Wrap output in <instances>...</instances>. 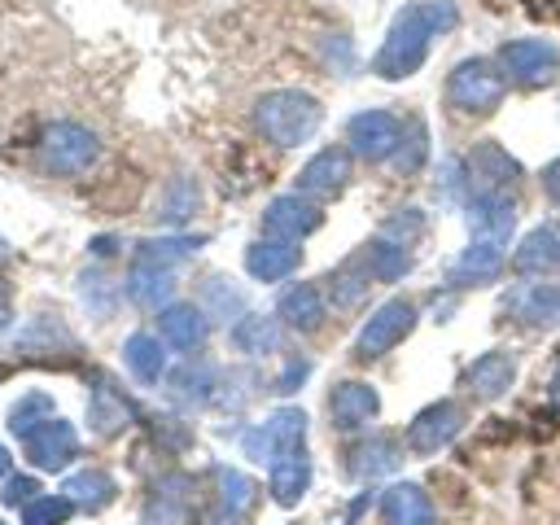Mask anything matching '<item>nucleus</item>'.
Instances as JSON below:
<instances>
[{"instance_id": "nucleus-1", "label": "nucleus", "mask_w": 560, "mask_h": 525, "mask_svg": "<svg viewBox=\"0 0 560 525\" xmlns=\"http://www.w3.org/2000/svg\"><path fill=\"white\" fill-rule=\"evenodd\" d=\"M455 22H459V13H455L451 0H416V4H407V9L389 22L385 44H381L376 57H372V70H376L381 79H407V74H416V70L424 66L433 39H438L442 31H451Z\"/></svg>"}, {"instance_id": "nucleus-2", "label": "nucleus", "mask_w": 560, "mask_h": 525, "mask_svg": "<svg viewBox=\"0 0 560 525\" xmlns=\"http://www.w3.org/2000/svg\"><path fill=\"white\" fill-rule=\"evenodd\" d=\"M324 122V105L302 92V88H280V92H267L258 96L254 105V127L262 140H271L276 149H298L306 144Z\"/></svg>"}, {"instance_id": "nucleus-3", "label": "nucleus", "mask_w": 560, "mask_h": 525, "mask_svg": "<svg viewBox=\"0 0 560 525\" xmlns=\"http://www.w3.org/2000/svg\"><path fill=\"white\" fill-rule=\"evenodd\" d=\"M508 96V74L499 57H464L446 74V101L459 114H494Z\"/></svg>"}, {"instance_id": "nucleus-4", "label": "nucleus", "mask_w": 560, "mask_h": 525, "mask_svg": "<svg viewBox=\"0 0 560 525\" xmlns=\"http://www.w3.org/2000/svg\"><path fill=\"white\" fill-rule=\"evenodd\" d=\"M494 57H499L508 83H516V88L538 92V88H551L560 79V48L551 39H542V35L508 39V44H499Z\"/></svg>"}, {"instance_id": "nucleus-5", "label": "nucleus", "mask_w": 560, "mask_h": 525, "mask_svg": "<svg viewBox=\"0 0 560 525\" xmlns=\"http://www.w3.org/2000/svg\"><path fill=\"white\" fill-rule=\"evenodd\" d=\"M101 158V144L88 127L79 122H57L44 131V144H39V162L44 171L52 175H83L92 162Z\"/></svg>"}, {"instance_id": "nucleus-6", "label": "nucleus", "mask_w": 560, "mask_h": 525, "mask_svg": "<svg viewBox=\"0 0 560 525\" xmlns=\"http://www.w3.org/2000/svg\"><path fill=\"white\" fill-rule=\"evenodd\" d=\"M411 328H416V302H411V298H389V302L376 306V311L368 315V324L359 328L354 354H359V359H381V354H389Z\"/></svg>"}, {"instance_id": "nucleus-7", "label": "nucleus", "mask_w": 560, "mask_h": 525, "mask_svg": "<svg viewBox=\"0 0 560 525\" xmlns=\"http://www.w3.org/2000/svg\"><path fill=\"white\" fill-rule=\"evenodd\" d=\"M503 311L525 324V328H560V280L556 276H534L508 289Z\"/></svg>"}, {"instance_id": "nucleus-8", "label": "nucleus", "mask_w": 560, "mask_h": 525, "mask_svg": "<svg viewBox=\"0 0 560 525\" xmlns=\"http://www.w3.org/2000/svg\"><path fill=\"white\" fill-rule=\"evenodd\" d=\"M464 407L455 398H442V402H429L424 411H416V420L407 424V451L416 455H433L442 446H451L464 429Z\"/></svg>"}, {"instance_id": "nucleus-9", "label": "nucleus", "mask_w": 560, "mask_h": 525, "mask_svg": "<svg viewBox=\"0 0 560 525\" xmlns=\"http://www.w3.org/2000/svg\"><path fill=\"white\" fill-rule=\"evenodd\" d=\"M346 140H350V153H359L368 162H381V158H394L398 153L402 122L389 109H359L346 122Z\"/></svg>"}, {"instance_id": "nucleus-10", "label": "nucleus", "mask_w": 560, "mask_h": 525, "mask_svg": "<svg viewBox=\"0 0 560 525\" xmlns=\"http://www.w3.org/2000/svg\"><path fill=\"white\" fill-rule=\"evenodd\" d=\"M293 446H306V411H298V407L276 411L271 420H262V424L249 429V438H245V451H249L254 459H276V455H284V451H293Z\"/></svg>"}, {"instance_id": "nucleus-11", "label": "nucleus", "mask_w": 560, "mask_h": 525, "mask_svg": "<svg viewBox=\"0 0 560 525\" xmlns=\"http://www.w3.org/2000/svg\"><path fill=\"white\" fill-rule=\"evenodd\" d=\"M508 262H512L516 276H556L560 271V223L529 228Z\"/></svg>"}, {"instance_id": "nucleus-12", "label": "nucleus", "mask_w": 560, "mask_h": 525, "mask_svg": "<svg viewBox=\"0 0 560 525\" xmlns=\"http://www.w3.org/2000/svg\"><path fill=\"white\" fill-rule=\"evenodd\" d=\"M464 171H468V184L477 192H499V188H512L521 179V162L503 144H494V140H481L468 153V166Z\"/></svg>"}, {"instance_id": "nucleus-13", "label": "nucleus", "mask_w": 560, "mask_h": 525, "mask_svg": "<svg viewBox=\"0 0 560 525\" xmlns=\"http://www.w3.org/2000/svg\"><path fill=\"white\" fill-rule=\"evenodd\" d=\"M262 228H267V236L302 241V236H311L319 228V210H315V201L306 192H284L262 210Z\"/></svg>"}, {"instance_id": "nucleus-14", "label": "nucleus", "mask_w": 560, "mask_h": 525, "mask_svg": "<svg viewBox=\"0 0 560 525\" xmlns=\"http://www.w3.org/2000/svg\"><path fill=\"white\" fill-rule=\"evenodd\" d=\"M464 385H468V394L481 398V402L503 398V394L516 385V354H512V350H486V354H477V359L468 363V372H464Z\"/></svg>"}, {"instance_id": "nucleus-15", "label": "nucleus", "mask_w": 560, "mask_h": 525, "mask_svg": "<svg viewBox=\"0 0 560 525\" xmlns=\"http://www.w3.org/2000/svg\"><path fill=\"white\" fill-rule=\"evenodd\" d=\"M350 184V153L346 149H319L302 171H298V192L324 201V197H337L341 188Z\"/></svg>"}, {"instance_id": "nucleus-16", "label": "nucleus", "mask_w": 560, "mask_h": 525, "mask_svg": "<svg viewBox=\"0 0 560 525\" xmlns=\"http://www.w3.org/2000/svg\"><path fill=\"white\" fill-rule=\"evenodd\" d=\"M503 267H508V241L472 236L451 267V284H490Z\"/></svg>"}, {"instance_id": "nucleus-17", "label": "nucleus", "mask_w": 560, "mask_h": 525, "mask_svg": "<svg viewBox=\"0 0 560 525\" xmlns=\"http://www.w3.org/2000/svg\"><path fill=\"white\" fill-rule=\"evenodd\" d=\"M381 411V394L368 381H337L328 394V416L337 429H363Z\"/></svg>"}, {"instance_id": "nucleus-18", "label": "nucleus", "mask_w": 560, "mask_h": 525, "mask_svg": "<svg viewBox=\"0 0 560 525\" xmlns=\"http://www.w3.org/2000/svg\"><path fill=\"white\" fill-rule=\"evenodd\" d=\"M468 228H472V236L508 241L512 228H516V197L508 188H499V192H472V201H468Z\"/></svg>"}, {"instance_id": "nucleus-19", "label": "nucleus", "mask_w": 560, "mask_h": 525, "mask_svg": "<svg viewBox=\"0 0 560 525\" xmlns=\"http://www.w3.org/2000/svg\"><path fill=\"white\" fill-rule=\"evenodd\" d=\"M26 451H31V464L39 468H66L79 455V438L70 420H44L39 429L26 433Z\"/></svg>"}, {"instance_id": "nucleus-20", "label": "nucleus", "mask_w": 560, "mask_h": 525, "mask_svg": "<svg viewBox=\"0 0 560 525\" xmlns=\"http://www.w3.org/2000/svg\"><path fill=\"white\" fill-rule=\"evenodd\" d=\"M381 521L385 525H438L433 499L416 481H398L381 494Z\"/></svg>"}, {"instance_id": "nucleus-21", "label": "nucleus", "mask_w": 560, "mask_h": 525, "mask_svg": "<svg viewBox=\"0 0 560 525\" xmlns=\"http://www.w3.org/2000/svg\"><path fill=\"white\" fill-rule=\"evenodd\" d=\"M302 267V249L293 245V241H280V236H267V241H254L249 249H245V271L254 276V280H284V276H293Z\"/></svg>"}, {"instance_id": "nucleus-22", "label": "nucleus", "mask_w": 560, "mask_h": 525, "mask_svg": "<svg viewBox=\"0 0 560 525\" xmlns=\"http://www.w3.org/2000/svg\"><path fill=\"white\" fill-rule=\"evenodd\" d=\"M398 459H402V455H398V442H394L389 433H372V438H363V442L350 446V455H346V472L359 477V481H372V477L394 472Z\"/></svg>"}, {"instance_id": "nucleus-23", "label": "nucleus", "mask_w": 560, "mask_h": 525, "mask_svg": "<svg viewBox=\"0 0 560 525\" xmlns=\"http://www.w3.org/2000/svg\"><path fill=\"white\" fill-rule=\"evenodd\" d=\"M306 486H311V455H306V446H293V451L271 459V499L280 508L302 503Z\"/></svg>"}, {"instance_id": "nucleus-24", "label": "nucleus", "mask_w": 560, "mask_h": 525, "mask_svg": "<svg viewBox=\"0 0 560 525\" xmlns=\"http://www.w3.org/2000/svg\"><path fill=\"white\" fill-rule=\"evenodd\" d=\"M276 315L289 324V328H298V332H315L319 324H324V315H328V306H324V293H319V284H289L284 293H280V302H276Z\"/></svg>"}, {"instance_id": "nucleus-25", "label": "nucleus", "mask_w": 560, "mask_h": 525, "mask_svg": "<svg viewBox=\"0 0 560 525\" xmlns=\"http://www.w3.org/2000/svg\"><path fill=\"white\" fill-rule=\"evenodd\" d=\"M206 311L201 306H188V302H175L158 315V337L171 346V350H197L206 341Z\"/></svg>"}, {"instance_id": "nucleus-26", "label": "nucleus", "mask_w": 560, "mask_h": 525, "mask_svg": "<svg viewBox=\"0 0 560 525\" xmlns=\"http://www.w3.org/2000/svg\"><path fill=\"white\" fill-rule=\"evenodd\" d=\"M354 258H359V267L372 276V284H381V280H398V276L411 271V254H407V245L394 241V236H376V241H368Z\"/></svg>"}, {"instance_id": "nucleus-27", "label": "nucleus", "mask_w": 560, "mask_h": 525, "mask_svg": "<svg viewBox=\"0 0 560 525\" xmlns=\"http://www.w3.org/2000/svg\"><path fill=\"white\" fill-rule=\"evenodd\" d=\"M188 481L184 477H166L149 490L144 499V512H140V525H184L188 516Z\"/></svg>"}, {"instance_id": "nucleus-28", "label": "nucleus", "mask_w": 560, "mask_h": 525, "mask_svg": "<svg viewBox=\"0 0 560 525\" xmlns=\"http://www.w3.org/2000/svg\"><path fill=\"white\" fill-rule=\"evenodd\" d=\"M162 346H166V341H162V337H149V332L127 337L122 359H127V368H131L136 381H144V385L162 381V372H166V350H162Z\"/></svg>"}, {"instance_id": "nucleus-29", "label": "nucleus", "mask_w": 560, "mask_h": 525, "mask_svg": "<svg viewBox=\"0 0 560 525\" xmlns=\"http://www.w3.org/2000/svg\"><path fill=\"white\" fill-rule=\"evenodd\" d=\"M127 293H131L140 306H162V302L175 293L171 267H149V262H136V271H131V280H127Z\"/></svg>"}, {"instance_id": "nucleus-30", "label": "nucleus", "mask_w": 560, "mask_h": 525, "mask_svg": "<svg viewBox=\"0 0 560 525\" xmlns=\"http://www.w3.org/2000/svg\"><path fill=\"white\" fill-rule=\"evenodd\" d=\"M232 341L245 354H271L280 346V328H276L271 315H241L236 328H232Z\"/></svg>"}, {"instance_id": "nucleus-31", "label": "nucleus", "mask_w": 560, "mask_h": 525, "mask_svg": "<svg viewBox=\"0 0 560 525\" xmlns=\"http://www.w3.org/2000/svg\"><path fill=\"white\" fill-rule=\"evenodd\" d=\"M114 477L109 472H101V468H83V472H74L70 481H66V499L70 503H83V508H105L109 499H114Z\"/></svg>"}, {"instance_id": "nucleus-32", "label": "nucleus", "mask_w": 560, "mask_h": 525, "mask_svg": "<svg viewBox=\"0 0 560 525\" xmlns=\"http://www.w3.org/2000/svg\"><path fill=\"white\" fill-rule=\"evenodd\" d=\"M214 499H219V508H223V516H245L249 512V503H254V481L245 477V472H236V468H214Z\"/></svg>"}, {"instance_id": "nucleus-33", "label": "nucleus", "mask_w": 560, "mask_h": 525, "mask_svg": "<svg viewBox=\"0 0 560 525\" xmlns=\"http://www.w3.org/2000/svg\"><path fill=\"white\" fill-rule=\"evenodd\" d=\"M372 289V276L359 267V258H350L341 271H332L328 276V293H332V306H359L363 302V293Z\"/></svg>"}, {"instance_id": "nucleus-34", "label": "nucleus", "mask_w": 560, "mask_h": 525, "mask_svg": "<svg viewBox=\"0 0 560 525\" xmlns=\"http://www.w3.org/2000/svg\"><path fill=\"white\" fill-rule=\"evenodd\" d=\"M88 416H92V429L109 438V433H118V429L127 424V402H122L114 389H96V398H92Z\"/></svg>"}, {"instance_id": "nucleus-35", "label": "nucleus", "mask_w": 560, "mask_h": 525, "mask_svg": "<svg viewBox=\"0 0 560 525\" xmlns=\"http://www.w3.org/2000/svg\"><path fill=\"white\" fill-rule=\"evenodd\" d=\"M70 512H74V503L66 494H35L22 508V525H66Z\"/></svg>"}, {"instance_id": "nucleus-36", "label": "nucleus", "mask_w": 560, "mask_h": 525, "mask_svg": "<svg viewBox=\"0 0 560 525\" xmlns=\"http://www.w3.org/2000/svg\"><path fill=\"white\" fill-rule=\"evenodd\" d=\"M424 153H429V131H424V122L402 127V140H398L394 166H398L402 175H411V171H420V166H424Z\"/></svg>"}, {"instance_id": "nucleus-37", "label": "nucleus", "mask_w": 560, "mask_h": 525, "mask_svg": "<svg viewBox=\"0 0 560 525\" xmlns=\"http://www.w3.org/2000/svg\"><path fill=\"white\" fill-rule=\"evenodd\" d=\"M197 197H201V192H197L192 179H175V184L166 188V197L158 201V214L171 219V223H179V219H188V214L197 210Z\"/></svg>"}, {"instance_id": "nucleus-38", "label": "nucleus", "mask_w": 560, "mask_h": 525, "mask_svg": "<svg viewBox=\"0 0 560 525\" xmlns=\"http://www.w3.org/2000/svg\"><path fill=\"white\" fill-rule=\"evenodd\" d=\"M206 306H210V315H232L236 306H241V293L236 289H228L219 276L206 284Z\"/></svg>"}, {"instance_id": "nucleus-39", "label": "nucleus", "mask_w": 560, "mask_h": 525, "mask_svg": "<svg viewBox=\"0 0 560 525\" xmlns=\"http://www.w3.org/2000/svg\"><path fill=\"white\" fill-rule=\"evenodd\" d=\"M538 179H542V197L560 206V158H551V162L542 166V175H538Z\"/></svg>"}, {"instance_id": "nucleus-40", "label": "nucleus", "mask_w": 560, "mask_h": 525, "mask_svg": "<svg viewBox=\"0 0 560 525\" xmlns=\"http://www.w3.org/2000/svg\"><path fill=\"white\" fill-rule=\"evenodd\" d=\"M302 376H306V359H293V363H289V368L280 372L276 389H284V394H289V389H298V381H302Z\"/></svg>"}, {"instance_id": "nucleus-41", "label": "nucleus", "mask_w": 560, "mask_h": 525, "mask_svg": "<svg viewBox=\"0 0 560 525\" xmlns=\"http://www.w3.org/2000/svg\"><path fill=\"white\" fill-rule=\"evenodd\" d=\"M31 490H39L31 477H13L9 490H4V499H9V503H22V499H31Z\"/></svg>"}, {"instance_id": "nucleus-42", "label": "nucleus", "mask_w": 560, "mask_h": 525, "mask_svg": "<svg viewBox=\"0 0 560 525\" xmlns=\"http://www.w3.org/2000/svg\"><path fill=\"white\" fill-rule=\"evenodd\" d=\"M547 398H551V407L560 411V363H556V372H551V381H547Z\"/></svg>"}, {"instance_id": "nucleus-43", "label": "nucleus", "mask_w": 560, "mask_h": 525, "mask_svg": "<svg viewBox=\"0 0 560 525\" xmlns=\"http://www.w3.org/2000/svg\"><path fill=\"white\" fill-rule=\"evenodd\" d=\"M4 472H9V451L0 446V477H4Z\"/></svg>"}, {"instance_id": "nucleus-44", "label": "nucleus", "mask_w": 560, "mask_h": 525, "mask_svg": "<svg viewBox=\"0 0 560 525\" xmlns=\"http://www.w3.org/2000/svg\"><path fill=\"white\" fill-rule=\"evenodd\" d=\"M0 525H4V521H0Z\"/></svg>"}]
</instances>
